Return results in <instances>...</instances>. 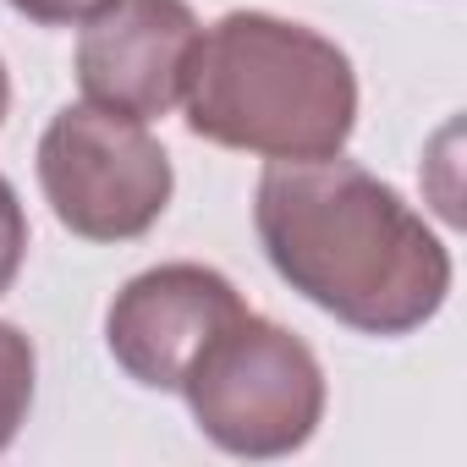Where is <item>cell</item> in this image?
<instances>
[{"label": "cell", "mask_w": 467, "mask_h": 467, "mask_svg": "<svg viewBox=\"0 0 467 467\" xmlns=\"http://www.w3.org/2000/svg\"><path fill=\"white\" fill-rule=\"evenodd\" d=\"M198 34L187 0H110L78 34L83 99L132 121L165 116L182 99Z\"/></svg>", "instance_id": "cell-6"}, {"label": "cell", "mask_w": 467, "mask_h": 467, "mask_svg": "<svg viewBox=\"0 0 467 467\" xmlns=\"http://www.w3.org/2000/svg\"><path fill=\"white\" fill-rule=\"evenodd\" d=\"M254 225L275 275L363 336H412L451 297V248L374 171L330 160H270Z\"/></svg>", "instance_id": "cell-1"}, {"label": "cell", "mask_w": 467, "mask_h": 467, "mask_svg": "<svg viewBox=\"0 0 467 467\" xmlns=\"http://www.w3.org/2000/svg\"><path fill=\"white\" fill-rule=\"evenodd\" d=\"M6 6L23 12V17L39 23V28H78V23L99 17L110 0H6Z\"/></svg>", "instance_id": "cell-9"}, {"label": "cell", "mask_w": 467, "mask_h": 467, "mask_svg": "<svg viewBox=\"0 0 467 467\" xmlns=\"http://www.w3.org/2000/svg\"><path fill=\"white\" fill-rule=\"evenodd\" d=\"M34 379H39V352L34 341L0 319V451L17 440V429L28 423L34 407Z\"/></svg>", "instance_id": "cell-7"}, {"label": "cell", "mask_w": 467, "mask_h": 467, "mask_svg": "<svg viewBox=\"0 0 467 467\" xmlns=\"http://www.w3.org/2000/svg\"><path fill=\"white\" fill-rule=\"evenodd\" d=\"M39 187L72 237L132 243L165 214L176 171L149 121L61 105L39 138Z\"/></svg>", "instance_id": "cell-4"}, {"label": "cell", "mask_w": 467, "mask_h": 467, "mask_svg": "<svg viewBox=\"0 0 467 467\" xmlns=\"http://www.w3.org/2000/svg\"><path fill=\"white\" fill-rule=\"evenodd\" d=\"M6 110H12V78H6V61H0V121H6Z\"/></svg>", "instance_id": "cell-10"}, {"label": "cell", "mask_w": 467, "mask_h": 467, "mask_svg": "<svg viewBox=\"0 0 467 467\" xmlns=\"http://www.w3.org/2000/svg\"><path fill=\"white\" fill-rule=\"evenodd\" d=\"M182 396L203 440L248 462H275L314 440L325 418V368L303 336L248 308L203 347Z\"/></svg>", "instance_id": "cell-3"}, {"label": "cell", "mask_w": 467, "mask_h": 467, "mask_svg": "<svg viewBox=\"0 0 467 467\" xmlns=\"http://www.w3.org/2000/svg\"><path fill=\"white\" fill-rule=\"evenodd\" d=\"M248 314L243 292L209 265H154L132 275L110 314L105 341L110 358L149 390H182L187 368L203 358V347Z\"/></svg>", "instance_id": "cell-5"}, {"label": "cell", "mask_w": 467, "mask_h": 467, "mask_svg": "<svg viewBox=\"0 0 467 467\" xmlns=\"http://www.w3.org/2000/svg\"><path fill=\"white\" fill-rule=\"evenodd\" d=\"M182 105L203 143L259 160H330L358 127V72L308 23L225 12L192 45Z\"/></svg>", "instance_id": "cell-2"}, {"label": "cell", "mask_w": 467, "mask_h": 467, "mask_svg": "<svg viewBox=\"0 0 467 467\" xmlns=\"http://www.w3.org/2000/svg\"><path fill=\"white\" fill-rule=\"evenodd\" d=\"M23 254H28V214H23L17 187L0 176V297L12 292V281L23 270Z\"/></svg>", "instance_id": "cell-8"}]
</instances>
